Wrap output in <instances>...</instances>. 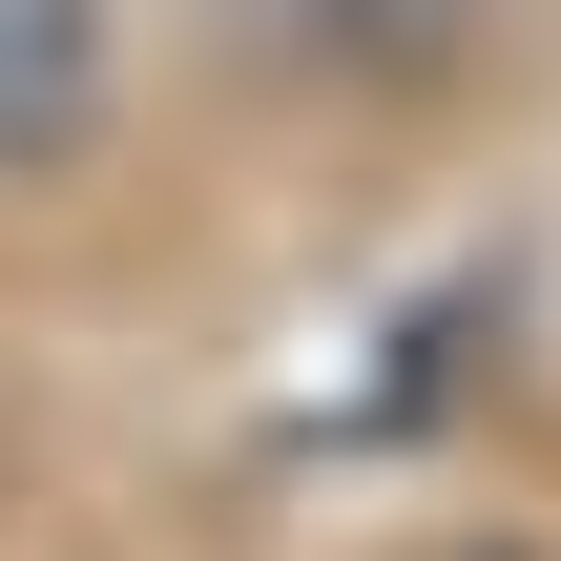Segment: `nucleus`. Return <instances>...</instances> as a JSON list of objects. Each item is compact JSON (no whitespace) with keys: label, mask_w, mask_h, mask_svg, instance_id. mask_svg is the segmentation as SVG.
<instances>
[{"label":"nucleus","mask_w":561,"mask_h":561,"mask_svg":"<svg viewBox=\"0 0 561 561\" xmlns=\"http://www.w3.org/2000/svg\"><path fill=\"white\" fill-rule=\"evenodd\" d=\"M416 561H520V541H416Z\"/></svg>","instance_id":"obj_3"},{"label":"nucleus","mask_w":561,"mask_h":561,"mask_svg":"<svg viewBox=\"0 0 561 561\" xmlns=\"http://www.w3.org/2000/svg\"><path fill=\"white\" fill-rule=\"evenodd\" d=\"M312 83H458L479 42H500V0H250Z\"/></svg>","instance_id":"obj_2"},{"label":"nucleus","mask_w":561,"mask_h":561,"mask_svg":"<svg viewBox=\"0 0 561 561\" xmlns=\"http://www.w3.org/2000/svg\"><path fill=\"white\" fill-rule=\"evenodd\" d=\"M125 104V0H0V187H62Z\"/></svg>","instance_id":"obj_1"}]
</instances>
